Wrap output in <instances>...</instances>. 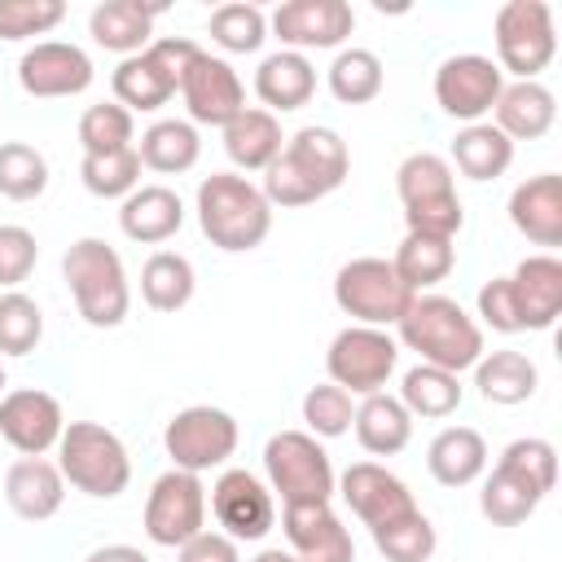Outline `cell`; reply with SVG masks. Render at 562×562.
<instances>
[{
    "label": "cell",
    "mask_w": 562,
    "mask_h": 562,
    "mask_svg": "<svg viewBox=\"0 0 562 562\" xmlns=\"http://www.w3.org/2000/svg\"><path fill=\"white\" fill-rule=\"evenodd\" d=\"M66 18L61 0H0V40L48 35Z\"/></svg>",
    "instance_id": "cell-48"
},
{
    "label": "cell",
    "mask_w": 562,
    "mask_h": 562,
    "mask_svg": "<svg viewBox=\"0 0 562 562\" xmlns=\"http://www.w3.org/2000/svg\"><path fill=\"white\" fill-rule=\"evenodd\" d=\"M48 189V158L26 140L0 145V193L9 202H35Z\"/></svg>",
    "instance_id": "cell-42"
},
{
    "label": "cell",
    "mask_w": 562,
    "mask_h": 562,
    "mask_svg": "<svg viewBox=\"0 0 562 562\" xmlns=\"http://www.w3.org/2000/svg\"><path fill=\"white\" fill-rule=\"evenodd\" d=\"M400 364V342L386 329L373 325H347L334 334L329 351H325V373L334 386H342L347 395H378L386 391L391 373Z\"/></svg>",
    "instance_id": "cell-11"
},
{
    "label": "cell",
    "mask_w": 562,
    "mask_h": 562,
    "mask_svg": "<svg viewBox=\"0 0 562 562\" xmlns=\"http://www.w3.org/2000/svg\"><path fill=\"white\" fill-rule=\"evenodd\" d=\"M457 237H435V233H404V241L391 255L395 277L413 290V294H430L457 263Z\"/></svg>",
    "instance_id": "cell-33"
},
{
    "label": "cell",
    "mask_w": 562,
    "mask_h": 562,
    "mask_svg": "<svg viewBox=\"0 0 562 562\" xmlns=\"http://www.w3.org/2000/svg\"><path fill=\"white\" fill-rule=\"evenodd\" d=\"M479 316H483V325H492L496 334H522L518 307H514V294H509V277H492V281L479 290Z\"/></svg>",
    "instance_id": "cell-50"
},
{
    "label": "cell",
    "mask_w": 562,
    "mask_h": 562,
    "mask_svg": "<svg viewBox=\"0 0 562 562\" xmlns=\"http://www.w3.org/2000/svg\"><path fill=\"white\" fill-rule=\"evenodd\" d=\"M79 145L83 154H114L136 145V114H127L119 101L88 105L79 114Z\"/></svg>",
    "instance_id": "cell-45"
},
{
    "label": "cell",
    "mask_w": 562,
    "mask_h": 562,
    "mask_svg": "<svg viewBox=\"0 0 562 562\" xmlns=\"http://www.w3.org/2000/svg\"><path fill=\"white\" fill-rule=\"evenodd\" d=\"M509 224L531 246H544V255L553 246H562V176L558 171H540V176L514 184V193H509Z\"/></svg>",
    "instance_id": "cell-22"
},
{
    "label": "cell",
    "mask_w": 562,
    "mask_h": 562,
    "mask_svg": "<svg viewBox=\"0 0 562 562\" xmlns=\"http://www.w3.org/2000/svg\"><path fill=\"white\" fill-rule=\"evenodd\" d=\"M329 92L342 105H369L382 97L386 83V66L373 48H338V57L329 61Z\"/></svg>",
    "instance_id": "cell-38"
},
{
    "label": "cell",
    "mask_w": 562,
    "mask_h": 562,
    "mask_svg": "<svg viewBox=\"0 0 562 562\" xmlns=\"http://www.w3.org/2000/svg\"><path fill=\"white\" fill-rule=\"evenodd\" d=\"M224 132V154L233 158V167L241 171H268L272 158L285 149V136H281V119L268 114V110H241L233 123L220 127Z\"/></svg>",
    "instance_id": "cell-31"
},
{
    "label": "cell",
    "mask_w": 562,
    "mask_h": 562,
    "mask_svg": "<svg viewBox=\"0 0 562 562\" xmlns=\"http://www.w3.org/2000/svg\"><path fill=\"white\" fill-rule=\"evenodd\" d=\"M474 386L487 404H501V408H514V404H527L540 386V373L531 364V356L505 347V351H483L479 364H474Z\"/></svg>",
    "instance_id": "cell-32"
},
{
    "label": "cell",
    "mask_w": 562,
    "mask_h": 562,
    "mask_svg": "<svg viewBox=\"0 0 562 562\" xmlns=\"http://www.w3.org/2000/svg\"><path fill=\"white\" fill-rule=\"evenodd\" d=\"M180 97H184V110H189V123L198 127H224L233 123L241 110H246V88H241V75L215 57V53H198L180 79Z\"/></svg>",
    "instance_id": "cell-15"
},
{
    "label": "cell",
    "mask_w": 562,
    "mask_h": 562,
    "mask_svg": "<svg viewBox=\"0 0 562 562\" xmlns=\"http://www.w3.org/2000/svg\"><path fill=\"white\" fill-rule=\"evenodd\" d=\"M395 193L404 202V224L408 233H435V237H457L465 224L461 198H457V176L443 154L417 149L395 167Z\"/></svg>",
    "instance_id": "cell-6"
},
{
    "label": "cell",
    "mask_w": 562,
    "mask_h": 562,
    "mask_svg": "<svg viewBox=\"0 0 562 562\" xmlns=\"http://www.w3.org/2000/svg\"><path fill=\"white\" fill-rule=\"evenodd\" d=\"M316 92V66L307 61V53H290V48H277L259 61L255 70V97L263 101L268 114H290V110H303Z\"/></svg>",
    "instance_id": "cell-27"
},
{
    "label": "cell",
    "mask_w": 562,
    "mask_h": 562,
    "mask_svg": "<svg viewBox=\"0 0 562 562\" xmlns=\"http://www.w3.org/2000/svg\"><path fill=\"white\" fill-rule=\"evenodd\" d=\"M44 338V312L31 294L4 290L0 294V356H31Z\"/></svg>",
    "instance_id": "cell-46"
},
{
    "label": "cell",
    "mask_w": 562,
    "mask_h": 562,
    "mask_svg": "<svg viewBox=\"0 0 562 562\" xmlns=\"http://www.w3.org/2000/svg\"><path fill=\"white\" fill-rule=\"evenodd\" d=\"M145 536L162 549H180L184 540H193L198 531H206V487L202 474L189 470H167L154 479L149 496H145Z\"/></svg>",
    "instance_id": "cell-13"
},
{
    "label": "cell",
    "mask_w": 562,
    "mask_h": 562,
    "mask_svg": "<svg viewBox=\"0 0 562 562\" xmlns=\"http://www.w3.org/2000/svg\"><path fill=\"white\" fill-rule=\"evenodd\" d=\"M281 527L290 540V553L303 562H356L351 531L334 514L329 501L316 505H281Z\"/></svg>",
    "instance_id": "cell-21"
},
{
    "label": "cell",
    "mask_w": 562,
    "mask_h": 562,
    "mask_svg": "<svg viewBox=\"0 0 562 562\" xmlns=\"http://www.w3.org/2000/svg\"><path fill=\"white\" fill-rule=\"evenodd\" d=\"M180 224H184V202L167 184H140L119 206V228L136 246H162L180 233Z\"/></svg>",
    "instance_id": "cell-25"
},
{
    "label": "cell",
    "mask_w": 562,
    "mask_h": 562,
    "mask_svg": "<svg viewBox=\"0 0 562 562\" xmlns=\"http://www.w3.org/2000/svg\"><path fill=\"white\" fill-rule=\"evenodd\" d=\"M83 562H149V553H140L136 544H101Z\"/></svg>",
    "instance_id": "cell-52"
},
{
    "label": "cell",
    "mask_w": 562,
    "mask_h": 562,
    "mask_svg": "<svg viewBox=\"0 0 562 562\" xmlns=\"http://www.w3.org/2000/svg\"><path fill=\"white\" fill-rule=\"evenodd\" d=\"M92 57L70 40H40L18 57V83L26 97H79L92 83Z\"/></svg>",
    "instance_id": "cell-17"
},
{
    "label": "cell",
    "mask_w": 562,
    "mask_h": 562,
    "mask_svg": "<svg viewBox=\"0 0 562 562\" xmlns=\"http://www.w3.org/2000/svg\"><path fill=\"white\" fill-rule=\"evenodd\" d=\"M211 514L224 527L228 540H263L277 527V501L272 487L259 483L250 470H224L211 487Z\"/></svg>",
    "instance_id": "cell-16"
},
{
    "label": "cell",
    "mask_w": 562,
    "mask_h": 562,
    "mask_svg": "<svg viewBox=\"0 0 562 562\" xmlns=\"http://www.w3.org/2000/svg\"><path fill=\"white\" fill-rule=\"evenodd\" d=\"M79 180L92 198H105V202H123L127 193L140 189V158H136V145L132 149H114V154H83L79 162Z\"/></svg>",
    "instance_id": "cell-40"
},
{
    "label": "cell",
    "mask_w": 562,
    "mask_h": 562,
    "mask_svg": "<svg viewBox=\"0 0 562 562\" xmlns=\"http://www.w3.org/2000/svg\"><path fill=\"white\" fill-rule=\"evenodd\" d=\"M492 40L501 75L509 70L514 79H536L558 53L553 9L544 0H505L492 18Z\"/></svg>",
    "instance_id": "cell-10"
},
{
    "label": "cell",
    "mask_w": 562,
    "mask_h": 562,
    "mask_svg": "<svg viewBox=\"0 0 562 562\" xmlns=\"http://www.w3.org/2000/svg\"><path fill=\"white\" fill-rule=\"evenodd\" d=\"M61 277H66V290L75 299V312L92 329H114V325L127 321L132 285H127V268H123V259H119V250L110 241L79 237L61 255Z\"/></svg>",
    "instance_id": "cell-4"
},
{
    "label": "cell",
    "mask_w": 562,
    "mask_h": 562,
    "mask_svg": "<svg viewBox=\"0 0 562 562\" xmlns=\"http://www.w3.org/2000/svg\"><path fill=\"white\" fill-rule=\"evenodd\" d=\"M263 470L281 505H316V501H334L338 492L329 452L307 430H277L263 443Z\"/></svg>",
    "instance_id": "cell-8"
},
{
    "label": "cell",
    "mask_w": 562,
    "mask_h": 562,
    "mask_svg": "<svg viewBox=\"0 0 562 562\" xmlns=\"http://www.w3.org/2000/svg\"><path fill=\"white\" fill-rule=\"evenodd\" d=\"M536 505H540V496L527 483H518L514 474L492 465V474L483 479V492H479V514L492 527H518V522H527L536 514Z\"/></svg>",
    "instance_id": "cell-41"
},
{
    "label": "cell",
    "mask_w": 562,
    "mask_h": 562,
    "mask_svg": "<svg viewBox=\"0 0 562 562\" xmlns=\"http://www.w3.org/2000/svg\"><path fill=\"white\" fill-rule=\"evenodd\" d=\"M338 496L347 501V509L364 522V527H382L408 509H417L408 483L400 474H391L386 465L378 461H351L342 474H338Z\"/></svg>",
    "instance_id": "cell-20"
},
{
    "label": "cell",
    "mask_w": 562,
    "mask_h": 562,
    "mask_svg": "<svg viewBox=\"0 0 562 562\" xmlns=\"http://www.w3.org/2000/svg\"><path fill=\"white\" fill-rule=\"evenodd\" d=\"M4 501L26 522H48L66 501V479L48 457H18L4 470Z\"/></svg>",
    "instance_id": "cell-24"
},
{
    "label": "cell",
    "mask_w": 562,
    "mask_h": 562,
    "mask_svg": "<svg viewBox=\"0 0 562 562\" xmlns=\"http://www.w3.org/2000/svg\"><path fill=\"white\" fill-rule=\"evenodd\" d=\"M250 562H303V558H294V553H285V549H263V553L250 558Z\"/></svg>",
    "instance_id": "cell-53"
},
{
    "label": "cell",
    "mask_w": 562,
    "mask_h": 562,
    "mask_svg": "<svg viewBox=\"0 0 562 562\" xmlns=\"http://www.w3.org/2000/svg\"><path fill=\"white\" fill-rule=\"evenodd\" d=\"M198 53H202V44H193L189 35H158L145 53L123 57L114 66V75H110L114 101L127 114H154V110H162L180 92V79H184L189 61Z\"/></svg>",
    "instance_id": "cell-7"
},
{
    "label": "cell",
    "mask_w": 562,
    "mask_h": 562,
    "mask_svg": "<svg viewBox=\"0 0 562 562\" xmlns=\"http://www.w3.org/2000/svg\"><path fill=\"white\" fill-rule=\"evenodd\" d=\"M162 4H140V0H105L88 13V35L119 57H136L154 44V18Z\"/></svg>",
    "instance_id": "cell-26"
},
{
    "label": "cell",
    "mask_w": 562,
    "mask_h": 562,
    "mask_svg": "<svg viewBox=\"0 0 562 562\" xmlns=\"http://www.w3.org/2000/svg\"><path fill=\"white\" fill-rule=\"evenodd\" d=\"M66 430V413L57 395L40 386H18L0 395V439L22 457H44L57 448Z\"/></svg>",
    "instance_id": "cell-18"
},
{
    "label": "cell",
    "mask_w": 562,
    "mask_h": 562,
    "mask_svg": "<svg viewBox=\"0 0 562 562\" xmlns=\"http://www.w3.org/2000/svg\"><path fill=\"white\" fill-rule=\"evenodd\" d=\"M395 400L408 408V417H430V422H439V417H452V413L461 408L465 386H461V378H457V373H448V369L413 364V369L404 373V382H400V395H395Z\"/></svg>",
    "instance_id": "cell-36"
},
{
    "label": "cell",
    "mask_w": 562,
    "mask_h": 562,
    "mask_svg": "<svg viewBox=\"0 0 562 562\" xmlns=\"http://www.w3.org/2000/svg\"><path fill=\"white\" fill-rule=\"evenodd\" d=\"M492 114L509 140H540V136H549V127L558 119V97L540 79H514L501 88Z\"/></svg>",
    "instance_id": "cell-28"
},
{
    "label": "cell",
    "mask_w": 562,
    "mask_h": 562,
    "mask_svg": "<svg viewBox=\"0 0 562 562\" xmlns=\"http://www.w3.org/2000/svg\"><path fill=\"white\" fill-rule=\"evenodd\" d=\"M351 430H356V443H360L369 457H395V452H404L408 439H413V417H408V408H404L395 395L378 391V395H364V400L356 404Z\"/></svg>",
    "instance_id": "cell-30"
},
{
    "label": "cell",
    "mask_w": 562,
    "mask_h": 562,
    "mask_svg": "<svg viewBox=\"0 0 562 562\" xmlns=\"http://www.w3.org/2000/svg\"><path fill=\"white\" fill-rule=\"evenodd\" d=\"M496 465H501L505 474H514L518 483H527L540 501H544V496L553 492V483H558V448H553L549 439H536V435L505 443V452H501Z\"/></svg>",
    "instance_id": "cell-44"
},
{
    "label": "cell",
    "mask_w": 562,
    "mask_h": 562,
    "mask_svg": "<svg viewBox=\"0 0 562 562\" xmlns=\"http://www.w3.org/2000/svg\"><path fill=\"white\" fill-rule=\"evenodd\" d=\"M198 290V272L180 250H154L140 268V299L154 312H180Z\"/></svg>",
    "instance_id": "cell-37"
},
{
    "label": "cell",
    "mask_w": 562,
    "mask_h": 562,
    "mask_svg": "<svg viewBox=\"0 0 562 562\" xmlns=\"http://www.w3.org/2000/svg\"><path fill=\"white\" fill-rule=\"evenodd\" d=\"M57 470L75 492L92 501H114L132 483V457L123 439L101 422H66L57 439Z\"/></svg>",
    "instance_id": "cell-5"
},
{
    "label": "cell",
    "mask_w": 562,
    "mask_h": 562,
    "mask_svg": "<svg viewBox=\"0 0 562 562\" xmlns=\"http://www.w3.org/2000/svg\"><path fill=\"white\" fill-rule=\"evenodd\" d=\"M4 386H9V378H4V364H0V395H4Z\"/></svg>",
    "instance_id": "cell-54"
},
{
    "label": "cell",
    "mask_w": 562,
    "mask_h": 562,
    "mask_svg": "<svg viewBox=\"0 0 562 562\" xmlns=\"http://www.w3.org/2000/svg\"><path fill=\"white\" fill-rule=\"evenodd\" d=\"M509 294H514L522 329H549L562 316V259L544 250L527 255L509 272Z\"/></svg>",
    "instance_id": "cell-23"
},
{
    "label": "cell",
    "mask_w": 562,
    "mask_h": 562,
    "mask_svg": "<svg viewBox=\"0 0 562 562\" xmlns=\"http://www.w3.org/2000/svg\"><path fill=\"white\" fill-rule=\"evenodd\" d=\"M268 26L281 40V48H290V53L342 48V40L356 26V13L347 0H285L272 9Z\"/></svg>",
    "instance_id": "cell-19"
},
{
    "label": "cell",
    "mask_w": 562,
    "mask_h": 562,
    "mask_svg": "<svg viewBox=\"0 0 562 562\" xmlns=\"http://www.w3.org/2000/svg\"><path fill=\"white\" fill-rule=\"evenodd\" d=\"M351 417H356V404H351V395H347L342 386H334V382L307 386V395H303L307 435H316V439H338V435L351 430Z\"/></svg>",
    "instance_id": "cell-47"
},
{
    "label": "cell",
    "mask_w": 562,
    "mask_h": 562,
    "mask_svg": "<svg viewBox=\"0 0 562 562\" xmlns=\"http://www.w3.org/2000/svg\"><path fill=\"white\" fill-rule=\"evenodd\" d=\"M198 154H202V136H198V127H193L189 119H158V123H149V127L140 132V140H136L140 167H149V171H158V176H180V171H189V167L198 162Z\"/></svg>",
    "instance_id": "cell-34"
},
{
    "label": "cell",
    "mask_w": 562,
    "mask_h": 562,
    "mask_svg": "<svg viewBox=\"0 0 562 562\" xmlns=\"http://www.w3.org/2000/svg\"><path fill=\"white\" fill-rule=\"evenodd\" d=\"M505 88V75L483 53H457L435 70V101L457 123H483Z\"/></svg>",
    "instance_id": "cell-14"
},
{
    "label": "cell",
    "mask_w": 562,
    "mask_h": 562,
    "mask_svg": "<svg viewBox=\"0 0 562 562\" xmlns=\"http://www.w3.org/2000/svg\"><path fill=\"white\" fill-rule=\"evenodd\" d=\"M400 342L417 351V364H435L448 373H465L483 356V329L479 321L448 294H413L408 312L395 321Z\"/></svg>",
    "instance_id": "cell-2"
},
{
    "label": "cell",
    "mask_w": 562,
    "mask_h": 562,
    "mask_svg": "<svg viewBox=\"0 0 562 562\" xmlns=\"http://www.w3.org/2000/svg\"><path fill=\"white\" fill-rule=\"evenodd\" d=\"M351 171V154L347 140L334 127H299L285 149L272 158V167L263 171V198L268 206L294 211V206H312L325 193H334Z\"/></svg>",
    "instance_id": "cell-1"
},
{
    "label": "cell",
    "mask_w": 562,
    "mask_h": 562,
    "mask_svg": "<svg viewBox=\"0 0 562 562\" xmlns=\"http://www.w3.org/2000/svg\"><path fill=\"white\" fill-rule=\"evenodd\" d=\"M426 470L443 487H470L487 470V439L474 426H443L426 448Z\"/></svg>",
    "instance_id": "cell-29"
},
{
    "label": "cell",
    "mask_w": 562,
    "mask_h": 562,
    "mask_svg": "<svg viewBox=\"0 0 562 562\" xmlns=\"http://www.w3.org/2000/svg\"><path fill=\"white\" fill-rule=\"evenodd\" d=\"M334 303L342 316H351L356 325H373V329H386L395 325L408 303H413V290L395 277L391 259L382 255H360V259H347L338 272H334Z\"/></svg>",
    "instance_id": "cell-9"
},
{
    "label": "cell",
    "mask_w": 562,
    "mask_h": 562,
    "mask_svg": "<svg viewBox=\"0 0 562 562\" xmlns=\"http://www.w3.org/2000/svg\"><path fill=\"white\" fill-rule=\"evenodd\" d=\"M176 562H241V553L237 540H228L224 531H198L176 549Z\"/></svg>",
    "instance_id": "cell-51"
},
{
    "label": "cell",
    "mask_w": 562,
    "mask_h": 562,
    "mask_svg": "<svg viewBox=\"0 0 562 562\" xmlns=\"http://www.w3.org/2000/svg\"><path fill=\"white\" fill-rule=\"evenodd\" d=\"M514 162V140L496 127V123H465L457 136H452V162L465 180H496L505 176Z\"/></svg>",
    "instance_id": "cell-35"
},
{
    "label": "cell",
    "mask_w": 562,
    "mask_h": 562,
    "mask_svg": "<svg viewBox=\"0 0 562 562\" xmlns=\"http://www.w3.org/2000/svg\"><path fill=\"white\" fill-rule=\"evenodd\" d=\"M162 448L176 470H189V474L220 470L237 452V417L215 404H189L167 422Z\"/></svg>",
    "instance_id": "cell-12"
},
{
    "label": "cell",
    "mask_w": 562,
    "mask_h": 562,
    "mask_svg": "<svg viewBox=\"0 0 562 562\" xmlns=\"http://www.w3.org/2000/svg\"><path fill=\"white\" fill-rule=\"evenodd\" d=\"M198 211V228L215 250L228 255H246L255 246H263V237L272 233V206L263 198L259 184H250L237 171H211L198 184L193 198Z\"/></svg>",
    "instance_id": "cell-3"
},
{
    "label": "cell",
    "mask_w": 562,
    "mask_h": 562,
    "mask_svg": "<svg viewBox=\"0 0 562 562\" xmlns=\"http://www.w3.org/2000/svg\"><path fill=\"white\" fill-rule=\"evenodd\" d=\"M369 536L386 562H430V553L439 544V531L422 509H408L382 527H369Z\"/></svg>",
    "instance_id": "cell-39"
},
{
    "label": "cell",
    "mask_w": 562,
    "mask_h": 562,
    "mask_svg": "<svg viewBox=\"0 0 562 562\" xmlns=\"http://www.w3.org/2000/svg\"><path fill=\"white\" fill-rule=\"evenodd\" d=\"M206 35L224 53H259L268 40V18L259 4H220L206 22Z\"/></svg>",
    "instance_id": "cell-43"
},
{
    "label": "cell",
    "mask_w": 562,
    "mask_h": 562,
    "mask_svg": "<svg viewBox=\"0 0 562 562\" xmlns=\"http://www.w3.org/2000/svg\"><path fill=\"white\" fill-rule=\"evenodd\" d=\"M40 259V241L22 224H0V290H18Z\"/></svg>",
    "instance_id": "cell-49"
}]
</instances>
